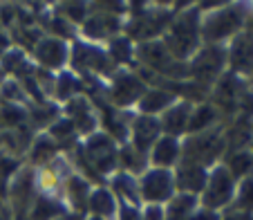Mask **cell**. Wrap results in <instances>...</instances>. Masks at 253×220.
I'll return each instance as SVG.
<instances>
[{"label": "cell", "instance_id": "13", "mask_svg": "<svg viewBox=\"0 0 253 220\" xmlns=\"http://www.w3.org/2000/svg\"><path fill=\"white\" fill-rule=\"evenodd\" d=\"M34 50H36V58H39L45 67H61L63 61H65V54H67L65 45L58 39H43V41H39V45Z\"/></svg>", "mask_w": 253, "mask_h": 220}, {"label": "cell", "instance_id": "25", "mask_svg": "<svg viewBox=\"0 0 253 220\" xmlns=\"http://www.w3.org/2000/svg\"><path fill=\"white\" fill-rule=\"evenodd\" d=\"M67 193H70V200L74 202L77 211H83L87 207L92 191L87 187V182H83L79 175H70V180H67Z\"/></svg>", "mask_w": 253, "mask_h": 220}, {"label": "cell", "instance_id": "7", "mask_svg": "<svg viewBox=\"0 0 253 220\" xmlns=\"http://www.w3.org/2000/svg\"><path fill=\"white\" fill-rule=\"evenodd\" d=\"M240 27V14L235 9L217 11V14L209 16L202 25V34L206 41H220L229 34H233Z\"/></svg>", "mask_w": 253, "mask_h": 220}, {"label": "cell", "instance_id": "35", "mask_svg": "<svg viewBox=\"0 0 253 220\" xmlns=\"http://www.w3.org/2000/svg\"><path fill=\"white\" fill-rule=\"evenodd\" d=\"M54 117V110L52 108H43V106H39V110H34L32 112V119L36 121V126H45L49 124V119Z\"/></svg>", "mask_w": 253, "mask_h": 220}, {"label": "cell", "instance_id": "20", "mask_svg": "<svg viewBox=\"0 0 253 220\" xmlns=\"http://www.w3.org/2000/svg\"><path fill=\"white\" fill-rule=\"evenodd\" d=\"M67 112L72 117V126L77 130H90L94 126V121H92V108L87 106L85 99H72Z\"/></svg>", "mask_w": 253, "mask_h": 220}, {"label": "cell", "instance_id": "39", "mask_svg": "<svg viewBox=\"0 0 253 220\" xmlns=\"http://www.w3.org/2000/svg\"><path fill=\"white\" fill-rule=\"evenodd\" d=\"M54 220H81V216H74V214H61L58 218H54Z\"/></svg>", "mask_w": 253, "mask_h": 220}, {"label": "cell", "instance_id": "37", "mask_svg": "<svg viewBox=\"0 0 253 220\" xmlns=\"http://www.w3.org/2000/svg\"><path fill=\"white\" fill-rule=\"evenodd\" d=\"M141 220H164V214H162V209H157V207H150Z\"/></svg>", "mask_w": 253, "mask_h": 220}, {"label": "cell", "instance_id": "15", "mask_svg": "<svg viewBox=\"0 0 253 220\" xmlns=\"http://www.w3.org/2000/svg\"><path fill=\"white\" fill-rule=\"evenodd\" d=\"M119 29V18L115 14H94L85 23V34L90 39H103Z\"/></svg>", "mask_w": 253, "mask_h": 220}, {"label": "cell", "instance_id": "19", "mask_svg": "<svg viewBox=\"0 0 253 220\" xmlns=\"http://www.w3.org/2000/svg\"><path fill=\"white\" fill-rule=\"evenodd\" d=\"M87 207L94 211V218H110L115 214L117 205H115V198H112L110 191H105V189H99V191H92L90 193V200H87Z\"/></svg>", "mask_w": 253, "mask_h": 220}, {"label": "cell", "instance_id": "24", "mask_svg": "<svg viewBox=\"0 0 253 220\" xmlns=\"http://www.w3.org/2000/svg\"><path fill=\"white\" fill-rule=\"evenodd\" d=\"M34 200H36V196H34V180L29 173H23V175H18V180L14 184V202L16 207L25 209L27 205H34Z\"/></svg>", "mask_w": 253, "mask_h": 220}, {"label": "cell", "instance_id": "10", "mask_svg": "<svg viewBox=\"0 0 253 220\" xmlns=\"http://www.w3.org/2000/svg\"><path fill=\"white\" fill-rule=\"evenodd\" d=\"M72 63L79 72H105L108 67V56L96 48H87V45H77L74 54H72Z\"/></svg>", "mask_w": 253, "mask_h": 220}, {"label": "cell", "instance_id": "29", "mask_svg": "<svg viewBox=\"0 0 253 220\" xmlns=\"http://www.w3.org/2000/svg\"><path fill=\"white\" fill-rule=\"evenodd\" d=\"M105 128H108V133H110V137H119L124 139L126 137V130H128V124H126L124 119H119L117 117V112L110 108V112L105 110Z\"/></svg>", "mask_w": 253, "mask_h": 220}, {"label": "cell", "instance_id": "12", "mask_svg": "<svg viewBox=\"0 0 253 220\" xmlns=\"http://www.w3.org/2000/svg\"><path fill=\"white\" fill-rule=\"evenodd\" d=\"M191 104L188 101H184V104L179 106H172V108L166 110V115H164V119L159 121L162 124L164 130H168L170 133V137H175V135L184 133V130L188 128V119H191Z\"/></svg>", "mask_w": 253, "mask_h": 220}, {"label": "cell", "instance_id": "31", "mask_svg": "<svg viewBox=\"0 0 253 220\" xmlns=\"http://www.w3.org/2000/svg\"><path fill=\"white\" fill-rule=\"evenodd\" d=\"M121 158H124V164L128 166V171H141L143 168V158H146V155H141L139 151H134L132 146H128V149H124Z\"/></svg>", "mask_w": 253, "mask_h": 220}, {"label": "cell", "instance_id": "18", "mask_svg": "<svg viewBox=\"0 0 253 220\" xmlns=\"http://www.w3.org/2000/svg\"><path fill=\"white\" fill-rule=\"evenodd\" d=\"M164 23H166V18H162V14H139L134 16L130 32H132V36H139V39H153L162 29Z\"/></svg>", "mask_w": 253, "mask_h": 220}, {"label": "cell", "instance_id": "5", "mask_svg": "<svg viewBox=\"0 0 253 220\" xmlns=\"http://www.w3.org/2000/svg\"><path fill=\"white\" fill-rule=\"evenodd\" d=\"M222 65H224V52L220 48H206L197 54L195 63L191 65V74L195 77V83L197 86H206V83L215 81L217 74H220Z\"/></svg>", "mask_w": 253, "mask_h": 220}, {"label": "cell", "instance_id": "17", "mask_svg": "<svg viewBox=\"0 0 253 220\" xmlns=\"http://www.w3.org/2000/svg\"><path fill=\"white\" fill-rule=\"evenodd\" d=\"M175 99V92L168 90V88H155V90L143 92V97L139 99L143 112H157V110H166L168 106Z\"/></svg>", "mask_w": 253, "mask_h": 220}, {"label": "cell", "instance_id": "33", "mask_svg": "<svg viewBox=\"0 0 253 220\" xmlns=\"http://www.w3.org/2000/svg\"><path fill=\"white\" fill-rule=\"evenodd\" d=\"M238 207L244 211H253V177L244 182V187H242L240 198H238Z\"/></svg>", "mask_w": 253, "mask_h": 220}, {"label": "cell", "instance_id": "16", "mask_svg": "<svg viewBox=\"0 0 253 220\" xmlns=\"http://www.w3.org/2000/svg\"><path fill=\"white\" fill-rule=\"evenodd\" d=\"M179 153H182L179 142H177L175 137H170V135H168V137H162L157 144H155L153 160H155V164H157L159 168H166V166H170L177 158H179Z\"/></svg>", "mask_w": 253, "mask_h": 220}, {"label": "cell", "instance_id": "38", "mask_svg": "<svg viewBox=\"0 0 253 220\" xmlns=\"http://www.w3.org/2000/svg\"><path fill=\"white\" fill-rule=\"evenodd\" d=\"M121 220H141V216H139L134 209H128V207H126V209H124V216H121Z\"/></svg>", "mask_w": 253, "mask_h": 220}, {"label": "cell", "instance_id": "40", "mask_svg": "<svg viewBox=\"0 0 253 220\" xmlns=\"http://www.w3.org/2000/svg\"><path fill=\"white\" fill-rule=\"evenodd\" d=\"M5 48H7V39L0 34V54H2V50H5Z\"/></svg>", "mask_w": 253, "mask_h": 220}, {"label": "cell", "instance_id": "14", "mask_svg": "<svg viewBox=\"0 0 253 220\" xmlns=\"http://www.w3.org/2000/svg\"><path fill=\"white\" fill-rule=\"evenodd\" d=\"M177 187L182 189L188 196H195L200 189L206 187V173L202 166H195V164H184L179 168V175H177Z\"/></svg>", "mask_w": 253, "mask_h": 220}, {"label": "cell", "instance_id": "11", "mask_svg": "<svg viewBox=\"0 0 253 220\" xmlns=\"http://www.w3.org/2000/svg\"><path fill=\"white\" fill-rule=\"evenodd\" d=\"M231 65L238 72L253 70V36L251 34H240L231 48Z\"/></svg>", "mask_w": 253, "mask_h": 220}, {"label": "cell", "instance_id": "6", "mask_svg": "<svg viewBox=\"0 0 253 220\" xmlns=\"http://www.w3.org/2000/svg\"><path fill=\"white\" fill-rule=\"evenodd\" d=\"M172 189H175V182H172L170 173L166 168H153L141 180V196L148 202L170 200Z\"/></svg>", "mask_w": 253, "mask_h": 220}, {"label": "cell", "instance_id": "22", "mask_svg": "<svg viewBox=\"0 0 253 220\" xmlns=\"http://www.w3.org/2000/svg\"><path fill=\"white\" fill-rule=\"evenodd\" d=\"M195 196H188V193H182V196H177L170 200V205H168V211L166 216H164V220H184L188 218V216L195 211Z\"/></svg>", "mask_w": 253, "mask_h": 220}, {"label": "cell", "instance_id": "32", "mask_svg": "<svg viewBox=\"0 0 253 220\" xmlns=\"http://www.w3.org/2000/svg\"><path fill=\"white\" fill-rule=\"evenodd\" d=\"M110 56L115 61H128L130 58V41L128 39H115L110 48Z\"/></svg>", "mask_w": 253, "mask_h": 220}, {"label": "cell", "instance_id": "26", "mask_svg": "<svg viewBox=\"0 0 253 220\" xmlns=\"http://www.w3.org/2000/svg\"><path fill=\"white\" fill-rule=\"evenodd\" d=\"M112 184H115V191L119 193L121 198H124V200H128L130 205H137L139 202V191H137V184H134V180L130 175H117L115 177V182H112Z\"/></svg>", "mask_w": 253, "mask_h": 220}, {"label": "cell", "instance_id": "3", "mask_svg": "<svg viewBox=\"0 0 253 220\" xmlns=\"http://www.w3.org/2000/svg\"><path fill=\"white\" fill-rule=\"evenodd\" d=\"M222 146H224V139L217 133H200V137H193L186 142L182 151V162L204 168L206 164L217 158Z\"/></svg>", "mask_w": 253, "mask_h": 220}, {"label": "cell", "instance_id": "9", "mask_svg": "<svg viewBox=\"0 0 253 220\" xmlns=\"http://www.w3.org/2000/svg\"><path fill=\"white\" fill-rule=\"evenodd\" d=\"M143 90H146V86H143L134 74H121V77H117V81L112 83L110 97L117 106H126V104H132V101L141 99Z\"/></svg>", "mask_w": 253, "mask_h": 220}, {"label": "cell", "instance_id": "4", "mask_svg": "<svg viewBox=\"0 0 253 220\" xmlns=\"http://www.w3.org/2000/svg\"><path fill=\"white\" fill-rule=\"evenodd\" d=\"M233 196V177L226 168H215L213 175L206 180L204 187V207L206 209H217L224 207Z\"/></svg>", "mask_w": 253, "mask_h": 220}, {"label": "cell", "instance_id": "30", "mask_svg": "<svg viewBox=\"0 0 253 220\" xmlns=\"http://www.w3.org/2000/svg\"><path fill=\"white\" fill-rule=\"evenodd\" d=\"M54 88H56V97H61V99H70L74 92L79 90V83L74 81V77L72 74H61L58 77V81L54 83Z\"/></svg>", "mask_w": 253, "mask_h": 220}, {"label": "cell", "instance_id": "34", "mask_svg": "<svg viewBox=\"0 0 253 220\" xmlns=\"http://www.w3.org/2000/svg\"><path fill=\"white\" fill-rule=\"evenodd\" d=\"M85 5H61V18L65 20H83V16H85Z\"/></svg>", "mask_w": 253, "mask_h": 220}, {"label": "cell", "instance_id": "41", "mask_svg": "<svg viewBox=\"0 0 253 220\" xmlns=\"http://www.w3.org/2000/svg\"><path fill=\"white\" fill-rule=\"evenodd\" d=\"M92 220H101V218H92Z\"/></svg>", "mask_w": 253, "mask_h": 220}, {"label": "cell", "instance_id": "2", "mask_svg": "<svg viewBox=\"0 0 253 220\" xmlns=\"http://www.w3.org/2000/svg\"><path fill=\"white\" fill-rule=\"evenodd\" d=\"M79 160L83 166L90 168L94 180H99L101 173H108L117 164L119 153H117V146L110 135H94L85 144V149L79 153Z\"/></svg>", "mask_w": 253, "mask_h": 220}, {"label": "cell", "instance_id": "27", "mask_svg": "<svg viewBox=\"0 0 253 220\" xmlns=\"http://www.w3.org/2000/svg\"><path fill=\"white\" fill-rule=\"evenodd\" d=\"M56 149H58V144L52 142V139H47V137L36 139L34 151H32V160L34 162H39V164H45V162H49V160H54Z\"/></svg>", "mask_w": 253, "mask_h": 220}, {"label": "cell", "instance_id": "21", "mask_svg": "<svg viewBox=\"0 0 253 220\" xmlns=\"http://www.w3.org/2000/svg\"><path fill=\"white\" fill-rule=\"evenodd\" d=\"M61 214V205L52 196H36V200L32 205V220H54Z\"/></svg>", "mask_w": 253, "mask_h": 220}, {"label": "cell", "instance_id": "8", "mask_svg": "<svg viewBox=\"0 0 253 220\" xmlns=\"http://www.w3.org/2000/svg\"><path fill=\"white\" fill-rule=\"evenodd\" d=\"M159 130H162V124L155 117H141L132 124V144L130 146L141 155H146V151L157 142Z\"/></svg>", "mask_w": 253, "mask_h": 220}, {"label": "cell", "instance_id": "36", "mask_svg": "<svg viewBox=\"0 0 253 220\" xmlns=\"http://www.w3.org/2000/svg\"><path fill=\"white\" fill-rule=\"evenodd\" d=\"M184 220H217V216L213 214V211H209V209H204V211H193L188 218H184Z\"/></svg>", "mask_w": 253, "mask_h": 220}, {"label": "cell", "instance_id": "23", "mask_svg": "<svg viewBox=\"0 0 253 220\" xmlns=\"http://www.w3.org/2000/svg\"><path fill=\"white\" fill-rule=\"evenodd\" d=\"M215 119H217V108L211 104H202L195 112H191L188 130H193V133H197V130H200V133H206V128H209Z\"/></svg>", "mask_w": 253, "mask_h": 220}, {"label": "cell", "instance_id": "28", "mask_svg": "<svg viewBox=\"0 0 253 220\" xmlns=\"http://www.w3.org/2000/svg\"><path fill=\"white\" fill-rule=\"evenodd\" d=\"M253 166V158L247 153H235L233 158H231L229 162V168L226 171L231 173V177H238V175H244V173H249Z\"/></svg>", "mask_w": 253, "mask_h": 220}, {"label": "cell", "instance_id": "1", "mask_svg": "<svg viewBox=\"0 0 253 220\" xmlns=\"http://www.w3.org/2000/svg\"><path fill=\"white\" fill-rule=\"evenodd\" d=\"M197 43H200V20L195 14H182L168 29L164 48L175 61H182L191 52H195Z\"/></svg>", "mask_w": 253, "mask_h": 220}]
</instances>
